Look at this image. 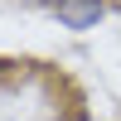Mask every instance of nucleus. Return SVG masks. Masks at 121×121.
Returning a JSON list of instances; mask_svg holds the SVG:
<instances>
[{"label": "nucleus", "mask_w": 121, "mask_h": 121, "mask_svg": "<svg viewBox=\"0 0 121 121\" xmlns=\"http://www.w3.org/2000/svg\"><path fill=\"white\" fill-rule=\"evenodd\" d=\"M112 15V0H53V19L73 34H87Z\"/></svg>", "instance_id": "1"}, {"label": "nucleus", "mask_w": 121, "mask_h": 121, "mask_svg": "<svg viewBox=\"0 0 121 121\" xmlns=\"http://www.w3.org/2000/svg\"><path fill=\"white\" fill-rule=\"evenodd\" d=\"M24 5H53V0H24Z\"/></svg>", "instance_id": "2"}, {"label": "nucleus", "mask_w": 121, "mask_h": 121, "mask_svg": "<svg viewBox=\"0 0 121 121\" xmlns=\"http://www.w3.org/2000/svg\"><path fill=\"white\" fill-rule=\"evenodd\" d=\"M0 73H5V58H0Z\"/></svg>", "instance_id": "3"}, {"label": "nucleus", "mask_w": 121, "mask_h": 121, "mask_svg": "<svg viewBox=\"0 0 121 121\" xmlns=\"http://www.w3.org/2000/svg\"><path fill=\"white\" fill-rule=\"evenodd\" d=\"M112 5H116V10H121V0H112Z\"/></svg>", "instance_id": "4"}]
</instances>
